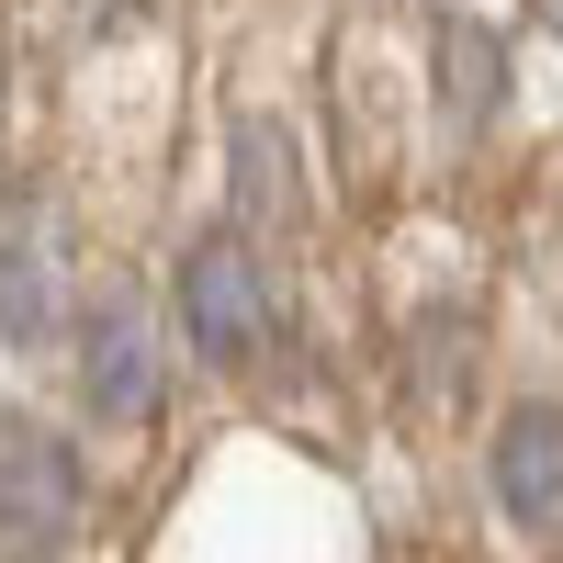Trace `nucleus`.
<instances>
[{
  "label": "nucleus",
  "instance_id": "obj_1",
  "mask_svg": "<svg viewBox=\"0 0 563 563\" xmlns=\"http://www.w3.org/2000/svg\"><path fill=\"white\" fill-rule=\"evenodd\" d=\"M79 541V451L45 417H0V563H57Z\"/></svg>",
  "mask_w": 563,
  "mask_h": 563
},
{
  "label": "nucleus",
  "instance_id": "obj_2",
  "mask_svg": "<svg viewBox=\"0 0 563 563\" xmlns=\"http://www.w3.org/2000/svg\"><path fill=\"white\" fill-rule=\"evenodd\" d=\"M169 294H180V339H192L214 372L260 361V339H271V271H260L249 238H192Z\"/></svg>",
  "mask_w": 563,
  "mask_h": 563
},
{
  "label": "nucleus",
  "instance_id": "obj_3",
  "mask_svg": "<svg viewBox=\"0 0 563 563\" xmlns=\"http://www.w3.org/2000/svg\"><path fill=\"white\" fill-rule=\"evenodd\" d=\"M68 316V260H57V214L34 192L0 203V350H45Z\"/></svg>",
  "mask_w": 563,
  "mask_h": 563
},
{
  "label": "nucleus",
  "instance_id": "obj_4",
  "mask_svg": "<svg viewBox=\"0 0 563 563\" xmlns=\"http://www.w3.org/2000/svg\"><path fill=\"white\" fill-rule=\"evenodd\" d=\"M79 395L102 406V417H124V429L158 406V316L135 305L124 282L79 316Z\"/></svg>",
  "mask_w": 563,
  "mask_h": 563
},
{
  "label": "nucleus",
  "instance_id": "obj_5",
  "mask_svg": "<svg viewBox=\"0 0 563 563\" xmlns=\"http://www.w3.org/2000/svg\"><path fill=\"white\" fill-rule=\"evenodd\" d=\"M496 507L519 530H563V406H519L496 429Z\"/></svg>",
  "mask_w": 563,
  "mask_h": 563
},
{
  "label": "nucleus",
  "instance_id": "obj_6",
  "mask_svg": "<svg viewBox=\"0 0 563 563\" xmlns=\"http://www.w3.org/2000/svg\"><path fill=\"white\" fill-rule=\"evenodd\" d=\"M238 214L249 225H305V158H294V135L271 113L238 124Z\"/></svg>",
  "mask_w": 563,
  "mask_h": 563
},
{
  "label": "nucleus",
  "instance_id": "obj_7",
  "mask_svg": "<svg viewBox=\"0 0 563 563\" xmlns=\"http://www.w3.org/2000/svg\"><path fill=\"white\" fill-rule=\"evenodd\" d=\"M440 90H451V113H462V124H485V113H496V90H507V68H496V34L451 23V34H440Z\"/></svg>",
  "mask_w": 563,
  "mask_h": 563
},
{
  "label": "nucleus",
  "instance_id": "obj_8",
  "mask_svg": "<svg viewBox=\"0 0 563 563\" xmlns=\"http://www.w3.org/2000/svg\"><path fill=\"white\" fill-rule=\"evenodd\" d=\"M541 12H552V23H563V0H541Z\"/></svg>",
  "mask_w": 563,
  "mask_h": 563
}]
</instances>
